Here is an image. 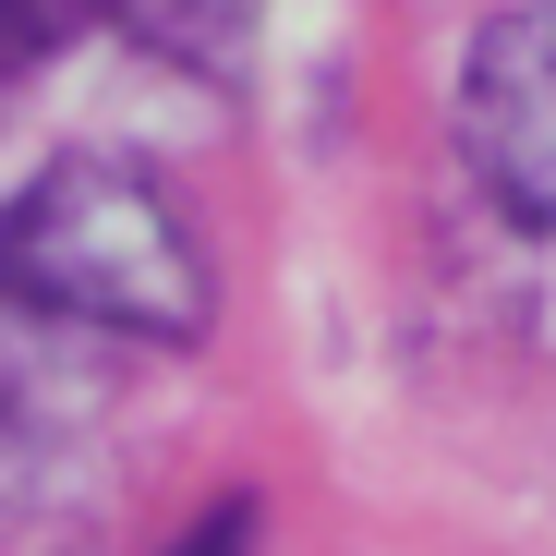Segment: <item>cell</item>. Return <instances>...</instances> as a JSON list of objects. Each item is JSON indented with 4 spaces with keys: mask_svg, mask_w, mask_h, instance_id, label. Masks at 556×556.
Wrapping results in <instances>:
<instances>
[{
    "mask_svg": "<svg viewBox=\"0 0 556 556\" xmlns=\"http://www.w3.org/2000/svg\"><path fill=\"white\" fill-rule=\"evenodd\" d=\"M0 303L73 339L194 351L218 327V278H206V230L146 157L73 146L0 206Z\"/></svg>",
    "mask_w": 556,
    "mask_h": 556,
    "instance_id": "cell-1",
    "label": "cell"
},
{
    "mask_svg": "<svg viewBox=\"0 0 556 556\" xmlns=\"http://www.w3.org/2000/svg\"><path fill=\"white\" fill-rule=\"evenodd\" d=\"M447 134H459V169L484 181V206L556 242V0H508L459 37Z\"/></svg>",
    "mask_w": 556,
    "mask_h": 556,
    "instance_id": "cell-2",
    "label": "cell"
},
{
    "mask_svg": "<svg viewBox=\"0 0 556 556\" xmlns=\"http://www.w3.org/2000/svg\"><path fill=\"white\" fill-rule=\"evenodd\" d=\"M85 13L122 49H146L169 73H206V85H230L254 61V37H266V0H85Z\"/></svg>",
    "mask_w": 556,
    "mask_h": 556,
    "instance_id": "cell-3",
    "label": "cell"
},
{
    "mask_svg": "<svg viewBox=\"0 0 556 556\" xmlns=\"http://www.w3.org/2000/svg\"><path fill=\"white\" fill-rule=\"evenodd\" d=\"M49 447H61V435H49V388L25 376V351H0V508L49 472Z\"/></svg>",
    "mask_w": 556,
    "mask_h": 556,
    "instance_id": "cell-4",
    "label": "cell"
},
{
    "mask_svg": "<svg viewBox=\"0 0 556 556\" xmlns=\"http://www.w3.org/2000/svg\"><path fill=\"white\" fill-rule=\"evenodd\" d=\"M61 25H73V0H0V98L61 49Z\"/></svg>",
    "mask_w": 556,
    "mask_h": 556,
    "instance_id": "cell-5",
    "label": "cell"
},
{
    "mask_svg": "<svg viewBox=\"0 0 556 556\" xmlns=\"http://www.w3.org/2000/svg\"><path fill=\"white\" fill-rule=\"evenodd\" d=\"M181 556H254V508L230 496L218 520H194V532H181Z\"/></svg>",
    "mask_w": 556,
    "mask_h": 556,
    "instance_id": "cell-6",
    "label": "cell"
}]
</instances>
